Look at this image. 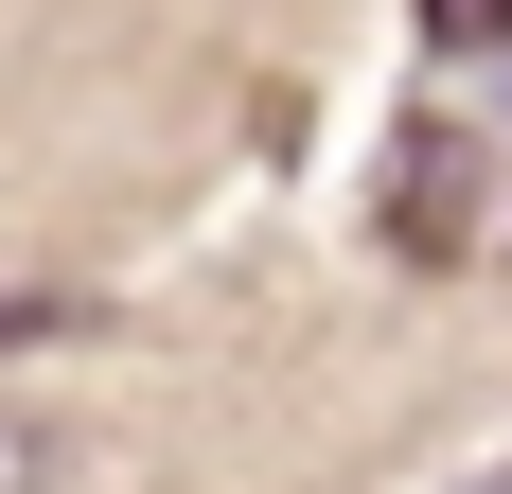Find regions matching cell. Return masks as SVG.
<instances>
[{
    "mask_svg": "<svg viewBox=\"0 0 512 494\" xmlns=\"http://www.w3.org/2000/svg\"><path fill=\"white\" fill-rule=\"evenodd\" d=\"M460 494H512V459H495V477H460Z\"/></svg>",
    "mask_w": 512,
    "mask_h": 494,
    "instance_id": "cell-3",
    "label": "cell"
},
{
    "mask_svg": "<svg viewBox=\"0 0 512 494\" xmlns=\"http://www.w3.org/2000/svg\"><path fill=\"white\" fill-rule=\"evenodd\" d=\"M53 336H89V300L71 283H0V353H53Z\"/></svg>",
    "mask_w": 512,
    "mask_h": 494,
    "instance_id": "cell-1",
    "label": "cell"
},
{
    "mask_svg": "<svg viewBox=\"0 0 512 494\" xmlns=\"http://www.w3.org/2000/svg\"><path fill=\"white\" fill-rule=\"evenodd\" d=\"M0 494H71V442H53L36 406H0Z\"/></svg>",
    "mask_w": 512,
    "mask_h": 494,
    "instance_id": "cell-2",
    "label": "cell"
}]
</instances>
